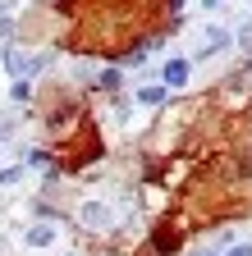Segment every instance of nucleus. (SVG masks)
I'll return each instance as SVG.
<instances>
[{
  "label": "nucleus",
  "mask_w": 252,
  "mask_h": 256,
  "mask_svg": "<svg viewBox=\"0 0 252 256\" xmlns=\"http://www.w3.org/2000/svg\"><path fill=\"white\" fill-rule=\"evenodd\" d=\"M183 78H188V64H183V60H170V64H165V82H179V87H183Z\"/></svg>",
  "instance_id": "f257e3e1"
},
{
  "label": "nucleus",
  "mask_w": 252,
  "mask_h": 256,
  "mask_svg": "<svg viewBox=\"0 0 252 256\" xmlns=\"http://www.w3.org/2000/svg\"><path fill=\"white\" fill-rule=\"evenodd\" d=\"M28 238H33V242H37V247H46V242H51V238H55V234H51V229H46V224H37V229H33V234H28Z\"/></svg>",
  "instance_id": "f03ea898"
},
{
  "label": "nucleus",
  "mask_w": 252,
  "mask_h": 256,
  "mask_svg": "<svg viewBox=\"0 0 252 256\" xmlns=\"http://www.w3.org/2000/svg\"><path fill=\"white\" fill-rule=\"evenodd\" d=\"M229 256H252V247H234V252H229Z\"/></svg>",
  "instance_id": "7ed1b4c3"
}]
</instances>
